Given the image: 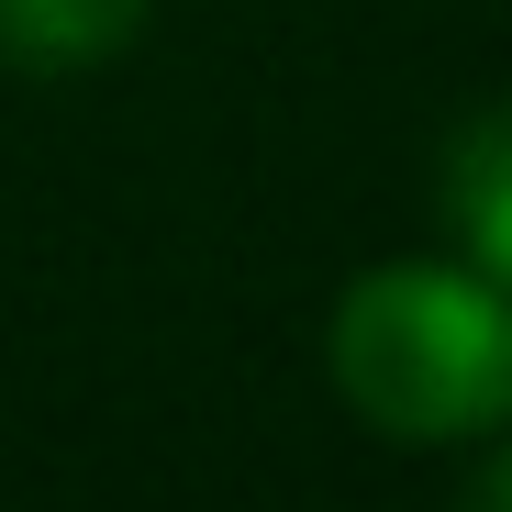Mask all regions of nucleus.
Masks as SVG:
<instances>
[{"mask_svg": "<svg viewBox=\"0 0 512 512\" xmlns=\"http://www.w3.org/2000/svg\"><path fill=\"white\" fill-rule=\"evenodd\" d=\"M156 0H0V67H34V78H78L145 34Z\"/></svg>", "mask_w": 512, "mask_h": 512, "instance_id": "7ed1b4c3", "label": "nucleus"}, {"mask_svg": "<svg viewBox=\"0 0 512 512\" xmlns=\"http://www.w3.org/2000/svg\"><path fill=\"white\" fill-rule=\"evenodd\" d=\"M334 390L390 446H479L512 423V290L490 268H368L334 301Z\"/></svg>", "mask_w": 512, "mask_h": 512, "instance_id": "f257e3e1", "label": "nucleus"}, {"mask_svg": "<svg viewBox=\"0 0 512 512\" xmlns=\"http://www.w3.org/2000/svg\"><path fill=\"white\" fill-rule=\"evenodd\" d=\"M457 512H512V423H501V457L468 479V501H457Z\"/></svg>", "mask_w": 512, "mask_h": 512, "instance_id": "20e7f679", "label": "nucleus"}, {"mask_svg": "<svg viewBox=\"0 0 512 512\" xmlns=\"http://www.w3.org/2000/svg\"><path fill=\"white\" fill-rule=\"evenodd\" d=\"M435 190H446V223L468 245V268H490L512 290V101H490V112H468L446 134V179Z\"/></svg>", "mask_w": 512, "mask_h": 512, "instance_id": "f03ea898", "label": "nucleus"}]
</instances>
